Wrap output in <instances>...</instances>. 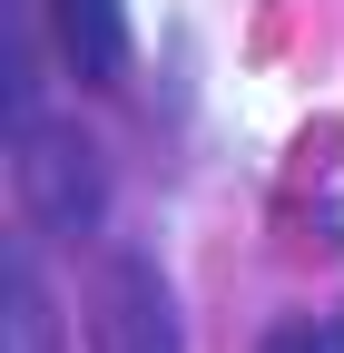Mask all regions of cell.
Wrapping results in <instances>:
<instances>
[{
    "label": "cell",
    "mask_w": 344,
    "mask_h": 353,
    "mask_svg": "<svg viewBox=\"0 0 344 353\" xmlns=\"http://www.w3.org/2000/svg\"><path fill=\"white\" fill-rule=\"evenodd\" d=\"M10 176H20V216H30L39 236H59V245L99 236V216H108V167H99V148L79 138L69 118H30L20 138H10Z\"/></svg>",
    "instance_id": "cell-1"
},
{
    "label": "cell",
    "mask_w": 344,
    "mask_h": 353,
    "mask_svg": "<svg viewBox=\"0 0 344 353\" xmlns=\"http://www.w3.org/2000/svg\"><path fill=\"white\" fill-rule=\"evenodd\" d=\"M89 353H187V324H178V285L157 275L148 245H108L89 265Z\"/></svg>",
    "instance_id": "cell-2"
},
{
    "label": "cell",
    "mask_w": 344,
    "mask_h": 353,
    "mask_svg": "<svg viewBox=\"0 0 344 353\" xmlns=\"http://www.w3.org/2000/svg\"><path fill=\"white\" fill-rule=\"evenodd\" d=\"M285 226H295V245H315V255L344 245V118L295 148V167H285Z\"/></svg>",
    "instance_id": "cell-3"
},
{
    "label": "cell",
    "mask_w": 344,
    "mask_h": 353,
    "mask_svg": "<svg viewBox=\"0 0 344 353\" xmlns=\"http://www.w3.org/2000/svg\"><path fill=\"white\" fill-rule=\"evenodd\" d=\"M50 20H59V50H69V69L118 79V59H128V20H118V0H50Z\"/></svg>",
    "instance_id": "cell-4"
},
{
    "label": "cell",
    "mask_w": 344,
    "mask_h": 353,
    "mask_svg": "<svg viewBox=\"0 0 344 353\" xmlns=\"http://www.w3.org/2000/svg\"><path fill=\"white\" fill-rule=\"evenodd\" d=\"M0 353H50V294L20 255L0 265Z\"/></svg>",
    "instance_id": "cell-5"
},
{
    "label": "cell",
    "mask_w": 344,
    "mask_h": 353,
    "mask_svg": "<svg viewBox=\"0 0 344 353\" xmlns=\"http://www.w3.org/2000/svg\"><path fill=\"white\" fill-rule=\"evenodd\" d=\"M256 353H344V314H285Z\"/></svg>",
    "instance_id": "cell-6"
}]
</instances>
